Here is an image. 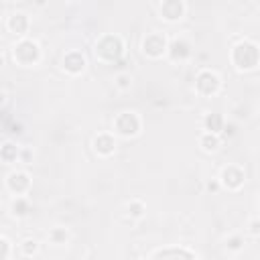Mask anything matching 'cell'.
Segmentation results:
<instances>
[{
  "label": "cell",
  "mask_w": 260,
  "mask_h": 260,
  "mask_svg": "<svg viewBox=\"0 0 260 260\" xmlns=\"http://www.w3.org/2000/svg\"><path fill=\"white\" fill-rule=\"evenodd\" d=\"M232 63L238 71H252L258 65V45L252 41H242L232 49Z\"/></svg>",
  "instance_id": "1"
},
{
  "label": "cell",
  "mask_w": 260,
  "mask_h": 260,
  "mask_svg": "<svg viewBox=\"0 0 260 260\" xmlns=\"http://www.w3.org/2000/svg\"><path fill=\"white\" fill-rule=\"evenodd\" d=\"M95 57L106 63H116L124 55V41L118 35H104L95 41Z\"/></svg>",
  "instance_id": "2"
},
{
  "label": "cell",
  "mask_w": 260,
  "mask_h": 260,
  "mask_svg": "<svg viewBox=\"0 0 260 260\" xmlns=\"http://www.w3.org/2000/svg\"><path fill=\"white\" fill-rule=\"evenodd\" d=\"M12 59L18 65H22V67L37 65L39 59H41V47H39V43L32 41V39H26V37L18 39L14 43V47H12Z\"/></svg>",
  "instance_id": "3"
},
{
  "label": "cell",
  "mask_w": 260,
  "mask_h": 260,
  "mask_svg": "<svg viewBox=\"0 0 260 260\" xmlns=\"http://www.w3.org/2000/svg\"><path fill=\"white\" fill-rule=\"evenodd\" d=\"M142 120L136 112H120L114 118V132L122 138H134L140 134Z\"/></svg>",
  "instance_id": "4"
},
{
  "label": "cell",
  "mask_w": 260,
  "mask_h": 260,
  "mask_svg": "<svg viewBox=\"0 0 260 260\" xmlns=\"http://www.w3.org/2000/svg\"><path fill=\"white\" fill-rule=\"evenodd\" d=\"M219 89H221V77H219L215 71L203 69V71L197 73V77H195V91H197L199 95L211 98V95H215Z\"/></svg>",
  "instance_id": "5"
},
{
  "label": "cell",
  "mask_w": 260,
  "mask_h": 260,
  "mask_svg": "<svg viewBox=\"0 0 260 260\" xmlns=\"http://www.w3.org/2000/svg\"><path fill=\"white\" fill-rule=\"evenodd\" d=\"M167 47L169 41L162 32H148L142 39V53L150 59H160L162 55H167Z\"/></svg>",
  "instance_id": "6"
},
{
  "label": "cell",
  "mask_w": 260,
  "mask_h": 260,
  "mask_svg": "<svg viewBox=\"0 0 260 260\" xmlns=\"http://www.w3.org/2000/svg\"><path fill=\"white\" fill-rule=\"evenodd\" d=\"M244 181H246V175L238 165H228L219 173V185L225 187L228 191H238L244 185Z\"/></svg>",
  "instance_id": "7"
},
{
  "label": "cell",
  "mask_w": 260,
  "mask_h": 260,
  "mask_svg": "<svg viewBox=\"0 0 260 260\" xmlns=\"http://www.w3.org/2000/svg\"><path fill=\"white\" fill-rule=\"evenodd\" d=\"M158 12H160L162 20L179 22L185 16V2L183 0H162L158 6Z\"/></svg>",
  "instance_id": "8"
},
{
  "label": "cell",
  "mask_w": 260,
  "mask_h": 260,
  "mask_svg": "<svg viewBox=\"0 0 260 260\" xmlns=\"http://www.w3.org/2000/svg\"><path fill=\"white\" fill-rule=\"evenodd\" d=\"M6 189L12 195H24L30 189V177L24 171H12L6 177Z\"/></svg>",
  "instance_id": "9"
},
{
  "label": "cell",
  "mask_w": 260,
  "mask_h": 260,
  "mask_svg": "<svg viewBox=\"0 0 260 260\" xmlns=\"http://www.w3.org/2000/svg\"><path fill=\"white\" fill-rule=\"evenodd\" d=\"M63 69L71 75H79L83 69H85V57L81 51H69L63 55Z\"/></svg>",
  "instance_id": "10"
},
{
  "label": "cell",
  "mask_w": 260,
  "mask_h": 260,
  "mask_svg": "<svg viewBox=\"0 0 260 260\" xmlns=\"http://www.w3.org/2000/svg\"><path fill=\"white\" fill-rule=\"evenodd\" d=\"M93 150L100 156H110L116 152V138L110 132H100L93 138Z\"/></svg>",
  "instance_id": "11"
},
{
  "label": "cell",
  "mask_w": 260,
  "mask_h": 260,
  "mask_svg": "<svg viewBox=\"0 0 260 260\" xmlns=\"http://www.w3.org/2000/svg\"><path fill=\"white\" fill-rule=\"evenodd\" d=\"M28 26H30V20H28V16L24 12H14L6 20V28L16 37H24L28 32Z\"/></svg>",
  "instance_id": "12"
},
{
  "label": "cell",
  "mask_w": 260,
  "mask_h": 260,
  "mask_svg": "<svg viewBox=\"0 0 260 260\" xmlns=\"http://www.w3.org/2000/svg\"><path fill=\"white\" fill-rule=\"evenodd\" d=\"M167 55H169L173 61H185V59L191 55V43H189L187 39H175V41L169 43Z\"/></svg>",
  "instance_id": "13"
},
{
  "label": "cell",
  "mask_w": 260,
  "mask_h": 260,
  "mask_svg": "<svg viewBox=\"0 0 260 260\" xmlns=\"http://www.w3.org/2000/svg\"><path fill=\"white\" fill-rule=\"evenodd\" d=\"M223 126H225V122H223V116L219 112H211V114H207L203 118V128L207 132L219 134V132H223Z\"/></svg>",
  "instance_id": "14"
},
{
  "label": "cell",
  "mask_w": 260,
  "mask_h": 260,
  "mask_svg": "<svg viewBox=\"0 0 260 260\" xmlns=\"http://www.w3.org/2000/svg\"><path fill=\"white\" fill-rule=\"evenodd\" d=\"M30 211V203L24 195H14V199L10 201V213L14 217H26Z\"/></svg>",
  "instance_id": "15"
},
{
  "label": "cell",
  "mask_w": 260,
  "mask_h": 260,
  "mask_svg": "<svg viewBox=\"0 0 260 260\" xmlns=\"http://www.w3.org/2000/svg\"><path fill=\"white\" fill-rule=\"evenodd\" d=\"M177 256H183V258H197L195 252L185 250V248H165V250H156V252L150 254V258H177Z\"/></svg>",
  "instance_id": "16"
},
{
  "label": "cell",
  "mask_w": 260,
  "mask_h": 260,
  "mask_svg": "<svg viewBox=\"0 0 260 260\" xmlns=\"http://www.w3.org/2000/svg\"><path fill=\"white\" fill-rule=\"evenodd\" d=\"M219 144H221V140H219V134H213V132H203L201 136H199V146L205 150V152H215L217 148H219Z\"/></svg>",
  "instance_id": "17"
},
{
  "label": "cell",
  "mask_w": 260,
  "mask_h": 260,
  "mask_svg": "<svg viewBox=\"0 0 260 260\" xmlns=\"http://www.w3.org/2000/svg\"><path fill=\"white\" fill-rule=\"evenodd\" d=\"M20 156V148L14 144V142H4L2 146H0V158L4 160V162H12V160H16Z\"/></svg>",
  "instance_id": "18"
},
{
  "label": "cell",
  "mask_w": 260,
  "mask_h": 260,
  "mask_svg": "<svg viewBox=\"0 0 260 260\" xmlns=\"http://www.w3.org/2000/svg\"><path fill=\"white\" fill-rule=\"evenodd\" d=\"M144 211H146V207H144V203L142 201H138V199H132L128 205H126V213L130 215V217H142L144 215Z\"/></svg>",
  "instance_id": "19"
},
{
  "label": "cell",
  "mask_w": 260,
  "mask_h": 260,
  "mask_svg": "<svg viewBox=\"0 0 260 260\" xmlns=\"http://www.w3.org/2000/svg\"><path fill=\"white\" fill-rule=\"evenodd\" d=\"M67 238H69V234H67L65 228H53V230L49 232V240H51L53 244H65Z\"/></svg>",
  "instance_id": "20"
},
{
  "label": "cell",
  "mask_w": 260,
  "mask_h": 260,
  "mask_svg": "<svg viewBox=\"0 0 260 260\" xmlns=\"http://www.w3.org/2000/svg\"><path fill=\"white\" fill-rule=\"evenodd\" d=\"M20 250H22L24 256H32V254L39 252V242L32 240V238H28V240H24V242L20 244Z\"/></svg>",
  "instance_id": "21"
},
{
  "label": "cell",
  "mask_w": 260,
  "mask_h": 260,
  "mask_svg": "<svg viewBox=\"0 0 260 260\" xmlns=\"http://www.w3.org/2000/svg\"><path fill=\"white\" fill-rule=\"evenodd\" d=\"M114 83H116L118 89L126 91V89H130V85H132V77H130V73H118Z\"/></svg>",
  "instance_id": "22"
},
{
  "label": "cell",
  "mask_w": 260,
  "mask_h": 260,
  "mask_svg": "<svg viewBox=\"0 0 260 260\" xmlns=\"http://www.w3.org/2000/svg\"><path fill=\"white\" fill-rule=\"evenodd\" d=\"M225 248H228L230 252H238V250H242V248H244V238H242V236H232V238H228Z\"/></svg>",
  "instance_id": "23"
},
{
  "label": "cell",
  "mask_w": 260,
  "mask_h": 260,
  "mask_svg": "<svg viewBox=\"0 0 260 260\" xmlns=\"http://www.w3.org/2000/svg\"><path fill=\"white\" fill-rule=\"evenodd\" d=\"M8 256H10V242L0 236V258H8Z\"/></svg>",
  "instance_id": "24"
},
{
  "label": "cell",
  "mask_w": 260,
  "mask_h": 260,
  "mask_svg": "<svg viewBox=\"0 0 260 260\" xmlns=\"http://www.w3.org/2000/svg\"><path fill=\"white\" fill-rule=\"evenodd\" d=\"M258 225H260V223H258V219H256V217H254V219H252V221H250V234H252V236H254V238H256V236H258V234H260V228H258Z\"/></svg>",
  "instance_id": "25"
},
{
  "label": "cell",
  "mask_w": 260,
  "mask_h": 260,
  "mask_svg": "<svg viewBox=\"0 0 260 260\" xmlns=\"http://www.w3.org/2000/svg\"><path fill=\"white\" fill-rule=\"evenodd\" d=\"M217 187H219V181H217V183H215V181H209V183H207V189H209V191H217Z\"/></svg>",
  "instance_id": "26"
},
{
  "label": "cell",
  "mask_w": 260,
  "mask_h": 260,
  "mask_svg": "<svg viewBox=\"0 0 260 260\" xmlns=\"http://www.w3.org/2000/svg\"><path fill=\"white\" fill-rule=\"evenodd\" d=\"M35 4H37V6H45V4H47V0H35Z\"/></svg>",
  "instance_id": "27"
},
{
  "label": "cell",
  "mask_w": 260,
  "mask_h": 260,
  "mask_svg": "<svg viewBox=\"0 0 260 260\" xmlns=\"http://www.w3.org/2000/svg\"><path fill=\"white\" fill-rule=\"evenodd\" d=\"M4 100H6V95H4V91H2V89H0V106H2V104H4Z\"/></svg>",
  "instance_id": "28"
},
{
  "label": "cell",
  "mask_w": 260,
  "mask_h": 260,
  "mask_svg": "<svg viewBox=\"0 0 260 260\" xmlns=\"http://www.w3.org/2000/svg\"><path fill=\"white\" fill-rule=\"evenodd\" d=\"M2 65H4V57L0 55V69H2Z\"/></svg>",
  "instance_id": "29"
}]
</instances>
